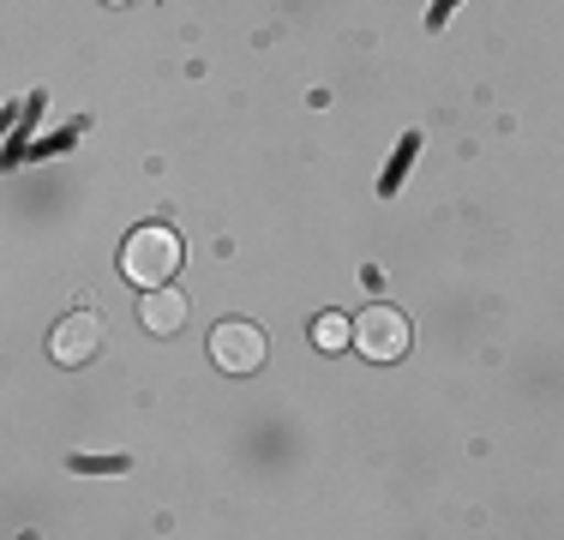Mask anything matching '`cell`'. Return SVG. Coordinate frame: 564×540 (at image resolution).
Masks as SVG:
<instances>
[{"instance_id": "1", "label": "cell", "mask_w": 564, "mask_h": 540, "mask_svg": "<svg viewBox=\"0 0 564 540\" xmlns=\"http://www.w3.org/2000/svg\"><path fill=\"white\" fill-rule=\"evenodd\" d=\"M181 259H186L181 235L163 223H144V228H132L127 247H120V277H127L132 289H169V282L181 277Z\"/></svg>"}, {"instance_id": "2", "label": "cell", "mask_w": 564, "mask_h": 540, "mask_svg": "<svg viewBox=\"0 0 564 540\" xmlns=\"http://www.w3.org/2000/svg\"><path fill=\"white\" fill-rule=\"evenodd\" d=\"M355 348L367 360H379V367H391V360L409 355V313H397V306L372 301L367 313L355 318Z\"/></svg>"}, {"instance_id": "3", "label": "cell", "mask_w": 564, "mask_h": 540, "mask_svg": "<svg viewBox=\"0 0 564 540\" xmlns=\"http://www.w3.org/2000/svg\"><path fill=\"white\" fill-rule=\"evenodd\" d=\"M210 360H217L223 372H259L264 367V331L247 318H223L217 331H210Z\"/></svg>"}, {"instance_id": "4", "label": "cell", "mask_w": 564, "mask_h": 540, "mask_svg": "<svg viewBox=\"0 0 564 540\" xmlns=\"http://www.w3.org/2000/svg\"><path fill=\"white\" fill-rule=\"evenodd\" d=\"M102 336H109L102 313H73L48 331V360H55V367H85V360H97Z\"/></svg>"}, {"instance_id": "5", "label": "cell", "mask_w": 564, "mask_h": 540, "mask_svg": "<svg viewBox=\"0 0 564 540\" xmlns=\"http://www.w3.org/2000/svg\"><path fill=\"white\" fill-rule=\"evenodd\" d=\"M139 318H144V331H151V336H181V324H186V294H181V289H144Z\"/></svg>"}, {"instance_id": "6", "label": "cell", "mask_w": 564, "mask_h": 540, "mask_svg": "<svg viewBox=\"0 0 564 540\" xmlns=\"http://www.w3.org/2000/svg\"><path fill=\"white\" fill-rule=\"evenodd\" d=\"M355 343V324H348L343 313H318L313 318V348H325V355H337V348Z\"/></svg>"}, {"instance_id": "7", "label": "cell", "mask_w": 564, "mask_h": 540, "mask_svg": "<svg viewBox=\"0 0 564 540\" xmlns=\"http://www.w3.org/2000/svg\"><path fill=\"white\" fill-rule=\"evenodd\" d=\"M109 7H132V0H109Z\"/></svg>"}]
</instances>
